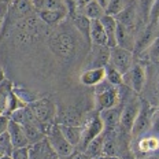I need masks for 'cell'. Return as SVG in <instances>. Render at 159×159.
Segmentation results:
<instances>
[{"label":"cell","mask_w":159,"mask_h":159,"mask_svg":"<svg viewBox=\"0 0 159 159\" xmlns=\"http://www.w3.org/2000/svg\"><path fill=\"white\" fill-rule=\"evenodd\" d=\"M49 45L56 56L63 61L71 59L77 52V39L71 32L66 29H59L54 32L49 39Z\"/></svg>","instance_id":"6da1fadb"},{"label":"cell","mask_w":159,"mask_h":159,"mask_svg":"<svg viewBox=\"0 0 159 159\" xmlns=\"http://www.w3.org/2000/svg\"><path fill=\"white\" fill-rule=\"evenodd\" d=\"M45 137H47L49 145L52 147V150L55 151V154L58 157H69V155H71L75 151V147H73L65 139V136L62 134L58 124L47 125Z\"/></svg>","instance_id":"7a4b0ae2"},{"label":"cell","mask_w":159,"mask_h":159,"mask_svg":"<svg viewBox=\"0 0 159 159\" xmlns=\"http://www.w3.org/2000/svg\"><path fill=\"white\" fill-rule=\"evenodd\" d=\"M28 106L32 110L36 119H37L43 126H47V125L54 124L55 118L58 117L56 106L51 99H47V98L45 99H37V100L30 102Z\"/></svg>","instance_id":"3957f363"},{"label":"cell","mask_w":159,"mask_h":159,"mask_svg":"<svg viewBox=\"0 0 159 159\" xmlns=\"http://www.w3.org/2000/svg\"><path fill=\"white\" fill-rule=\"evenodd\" d=\"M108 65H111L114 69H117L122 75L126 74V73L132 69V66L134 65L133 52L129 51V49L121 48V47L111 48Z\"/></svg>","instance_id":"277c9868"},{"label":"cell","mask_w":159,"mask_h":159,"mask_svg":"<svg viewBox=\"0 0 159 159\" xmlns=\"http://www.w3.org/2000/svg\"><path fill=\"white\" fill-rule=\"evenodd\" d=\"M104 132V124L102 121L99 112L92 117L89 121L87 122L84 128H82V136H81V140H80V151H84L85 148L88 147V144L91 143L93 139H96L99 134H102Z\"/></svg>","instance_id":"5b68a950"},{"label":"cell","mask_w":159,"mask_h":159,"mask_svg":"<svg viewBox=\"0 0 159 159\" xmlns=\"http://www.w3.org/2000/svg\"><path fill=\"white\" fill-rule=\"evenodd\" d=\"M145 81H147L145 69L140 63H134L130 70L126 74H124V84L128 88H130L134 93H141L143 92Z\"/></svg>","instance_id":"8992f818"},{"label":"cell","mask_w":159,"mask_h":159,"mask_svg":"<svg viewBox=\"0 0 159 159\" xmlns=\"http://www.w3.org/2000/svg\"><path fill=\"white\" fill-rule=\"evenodd\" d=\"M121 103V99H119V89L115 87H108L104 91L96 92L95 96V107L96 112H100L108 108H112L115 106H118Z\"/></svg>","instance_id":"52a82bcc"},{"label":"cell","mask_w":159,"mask_h":159,"mask_svg":"<svg viewBox=\"0 0 159 159\" xmlns=\"http://www.w3.org/2000/svg\"><path fill=\"white\" fill-rule=\"evenodd\" d=\"M140 107H141V102L134 98L125 103L121 111V121H119V126L124 130L126 132L132 130L136 118H137V114L140 111Z\"/></svg>","instance_id":"ba28073f"},{"label":"cell","mask_w":159,"mask_h":159,"mask_svg":"<svg viewBox=\"0 0 159 159\" xmlns=\"http://www.w3.org/2000/svg\"><path fill=\"white\" fill-rule=\"evenodd\" d=\"M151 107L148 103L145 102H141V107H140V111L137 114V118H136L134 124H133V128H132L130 133L132 136L136 139V137H140L143 136L144 133L150 132V128H151Z\"/></svg>","instance_id":"9c48e42d"},{"label":"cell","mask_w":159,"mask_h":159,"mask_svg":"<svg viewBox=\"0 0 159 159\" xmlns=\"http://www.w3.org/2000/svg\"><path fill=\"white\" fill-rule=\"evenodd\" d=\"M110 61V48L108 47H100V45H93V49L89 54V58L87 59L85 69H93V67H104Z\"/></svg>","instance_id":"30bf717a"},{"label":"cell","mask_w":159,"mask_h":159,"mask_svg":"<svg viewBox=\"0 0 159 159\" xmlns=\"http://www.w3.org/2000/svg\"><path fill=\"white\" fill-rule=\"evenodd\" d=\"M34 11L30 0H12L8 4V14L14 18V21H21L26 16H30Z\"/></svg>","instance_id":"8fae6325"},{"label":"cell","mask_w":159,"mask_h":159,"mask_svg":"<svg viewBox=\"0 0 159 159\" xmlns=\"http://www.w3.org/2000/svg\"><path fill=\"white\" fill-rule=\"evenodd\" d=\"M58 155L49 145L47 137L36 144L29 145V159H56Z\"/></svg>","instance_id":"7c38bea8"},{"label":"cell","mask_w":159,"mask_h":159,"mask_svg":"<svg viewBox=\"0 0 159 159\" xmlns=\"http://www.w3.org/2000/svg\"><path fill=\"white\" fill-rule=\"evenodd\" d=\"M139 16H140V14H139V8L136 7L133 3H130L128 7H125L118 15H115L114 18L117 19V22H119V24H122L124 26H126L128 29H130V30L134 32V28H136L137 21H139Z\"/></svg>","instance_id":"4fadbf2b"},{"label":"cell","mask_w":159,"mask_h":159,"mask_svg":"<svg viewBox=\"0 0 159 159\" xmlns=\"http://www.w3.org/2000/svg\"><path fill=\"white\" fill-rule=\"evenodd\" d=\"M106 80V70L104 67H93L85 69L80 75V81L88 87H96Z\"/></svg>","instance_id":"5bb4252c"},{"label":"cell","mask_w":159,"mask_h":159,"mask_svg":"<svg viewBox=\"0 0 159 159\" xmlns=\"http://www.w3.org/2000/svg\"><path fill=\"white\" fill-rule=\"evenodd\" d=\"M121 111H122V107H119V104H118L112 108H108V110L99 112V115H100L102 121L104 124V130H114V129H117L119 126Z\"/></svg>","instance_id":"9a60e30c"},{"label":"cell","mask_w":159,"mask_h":159,"mask_svg":"<svg viewBox=\"0 0 159 159\" xmlns=\"http://www.w3.org/2000/svg\"><path fill=\"white\" fill-rule=\"evenodd\" d=\"M100 22L107 34V47L110 49L115 48L117 47V19L111 15L104 14L100 18Z\"/></svg>","instance_id":"2e32d148"},{"label":"cell","mask_w":159,"mask_h":159,"mask_svg":"<svg viewBox=\"0 0 159 159\" xmlns=\"http://www.w3.org/2000/svg\"><path fill=\"white\" fill-rule=\"evenodd\" d=\"M8 134L11 137L12 145L14 148H19V147H28L29 141L28 137L25 134V129L22 125L16 124L14 121H10V126H8Z\"/></svg>","instance_id":"e0dca14e"},{"label":"cell","mask_w":159,"mask_h":159,"mask_svg":"<svg viewBox=\"0 0 159 159\" xmlns=\"http://www.w3.org/2000/svg\"><path fill=\"white\" fill-rule=\"evenodd\" d=\"M71 22L75 30L91 44V19L77 11L71 16Z\"/></svg>","instance_id":"ac0fdd59"},{"label":"cell","mask_w":159,"mask_h":159,"mask_svg":"<svg viewBox=\"0 0 159 159\" xmlns=\"http://www.w3.org/2000/svg\"><path fill=\"white\" fill-rule=\"evenodd\" d=\"M59 129H61L62 134L65 136V139L70 143L73 147L77 148L80 144L82 136V126L81 125H63V124H58Z\"/></svg>","instance_id":"d6986e66"},{"label":"cell","mask_w":159,"mask_h":159,"mask_svg":"<svg viewBox=\"0 0 159 159\" xmlns=\"http://www.w3.org/2000/svg\"><path fill=\"white\" fill-rule=\"evenodd\" d=\"M91 44L107 47V34H106L100 19L91 21Z\"/></svg>","instance_id":"ffe728a7"},{"label":"cell","mask_w":159,"mask_h":159,"mask_svg":"<svg viewBox=\"0 0 159 159\" xmlns=\"http://www.w3.org/2000/svg\"><path fill=\"white\" fill-rule=\"evenodd\" d=\"M39 14V18L44 22V25L48 26H58L66 19L69 14L65 11H54V10H41Z\"/></svg>","instance_id":"44dd1931"},{"label":"cell","mask_w":159,"mask_h":159,"mask_svg":"<svg viewBox=\"0 0 159 159\" xmlns=\"http://www.w3.org/2000/svg\"><path fill=\"white\" fill-rule=\"evenodd\" d=\"M139 152L143 155H151L159 150V137L154 136H143L137 143Z\"/></svg>","instance_id":"7402d4cb"},{"label":"cell","mask_w":159,"mask_h":159,"mask_svg":"<svg viewBox=\"0 0 159 159\" xmlns=\"http://www.w3.org/2000/svg\"><path fill=\"white\" fill-rule=\"evenodd\" d=\"M81 14H84L87 18L91 19V21H95V19H100L102 16L106 14V11L96 0H92L84 8H81Z\"/></svg>","instance_id":"603a6c76"},{"label":"cell","mask_w":159,"mask_h":159,"mask_svg":"<svg viewBox=\"0 0 159 159\" xmlns=\"http://www.w3.org/2000/svg\"><path fill=\"white\" fill-rule=\"evenodd\" d=\"M103 144H104V134L102 133L88 144V147L84 150V152L89 158H98L99 155L103 154Z\"/></svg>","instance_id":"cb8c5ba5"},{"label":"cell","mask_w":159,"mask_h":159,"mask_svg":"<svg viewBox=\"0 0 159 159\" xmlns=\"http://www.w3.org/2000/svg\"><path fill=\"white\" fill-rule=\"evenodd\" d=\"M104 70H106V81L108 84H111L112 87H121L124 84V75L119 73L117 69H114L111 65H106L104 66Z\"/></svg>","instance_id":"d4e9b609"},{"label":"cell","mask_w":159,"mask_h":159,"mask_svg":"<svg viewBox=\"0 0 159 159\" xmlns=\"http://www.w3.org/2000/svg\"><path fill=\"white\" fill-rule=\"evenodd\" d=\"M12 91H14V87H12L10 80L6 78L3 82H0V110H2V112H4L8 98Z\"/></svg>","instance_id":"484cf974"},{"label":"cell","mask_w":159,"mask_h":159,"mask_svg":"<svg viewBox=\"0 0 159 159\" xmlns=\"http://www.w3.org/2000/svg\"><path fill=\"white\" fill-rule=\"evenodd\" d=\"M59 124L63 125H81V112L73 110V108H67L65 112L61 115V122Z\"/></svg>","instance_id":"4316f807"},{"label":"cell","mask_w":159,"mask_h":159,"mask_svg":"<svg viewBox=\"0 0 159 159\" xmlns=\"http://www.w3.org/2000/svg\"><path fill=\"white\" fill-rule=\"evenodd\" d=\"M141 55H145L147 59L154 62H159V32L157 33L155 39L151 41V44L147 47V49Z\"/></svg>","instance_id":"83f0119b"},{"label":"cell","mask_w":159,"mask_h":159,"mask_svg":"<svg viewBox=\"0 0 159 159\" xmlns=\"http://www.w3.org/2000/svg\"><path fill=\"white\" fill-rule=\"evenodd\" d=\"M130 3H132L130 0H110V4H108V7L106 8V14L111 15V16L118 15L119 12H121L125 7H128Z\"/></svg>","instance_id":"f1b7e54d"},{"label":"cell","mask_w":159,"mask_h":159,"mask_svg":"<svg viewBox=\"0 0 159 159\" xmlns=\"http://www.w3.org/2000/svg\"><path fill=\"white\" fill-rule=\"evenodd\" d=\"M14 151V145H12L11 137L8 134V130L6 133L0 134V152L2 155H11Z\"/></svg>","instance_id":"f546056e"},{"label":"cell","mask_w":159,"mask_h":159,"mask_svg":"<svg viewBox=\"0 0 159 159\" xmlns=\"http://www.w3.org/2000/svg\"><path fill=\"white\" fill-rule=\"evenodd\" d=\"M154 3H155V0H139V3H137L139 14L147 22V25H148V15H150V11H151L152 6H154Z\"/></svg>","instance_id":"4dcf8cb0"},{"label":"cell","mask_w":159,"mask_h":159,"mask_svg":"<svg viewBox=\"0 0 159 159\" xmlns=\"http://www.w3.org/2000/svg\"><path fill=\"white\" fill-rule=\"evenodd\" d=\"M44 10H54V11H65L67 12L65 0H47Z\"/></svg>","instance_id":"1f68e13d"},{"label":"cell","mask_w":159,"mask_h":159,"mask_svg":"<svg viewBox=\"0 0 159 159\" xmlns=\"http://www.w3.org/2000/svg\"><path fill=\"white\" fill-rule=\"evenodd\" d=\"M103 154L104 155H117L118 157V147L112 139H106L104 137V144H103Z\"/></svg>","instance_id":"d6a6232c"},{"label":"cell","mask_w":159,"mask_h":159,"mask_svg":"<svg viewBox=\"0 0 159 159\" xmlns=\"http://www.w3.org/2000/svg\"><path fill=\"white\" fill-rule=\"evenodd\" d=\"M158 18H159V0H155L154 6H152V8L150 11V15H148V25L157 26Z\"/></svg>","instance_id":"836d02e7"},{"label":"cell","mask_w":159,"mask_h":159,"mask_svg":"<svg viewBox=\"0 0 159 159\" xmlns=\"http://www.w3.org/2000/svg\"><path fill=\"white\" fill-rule=\"evenodd\" d=\"M11 157H12V159H29V145L28 147L14 148Z\"/></svg>","instance_id":"e575fe53"},{"label":"cell","mask_w":159,"mask_h":159,"mask_svg":"<svg viewBox=\"0 0 159 159\" xmlns=\"http://www.w3.org/2000/svg\"><path fill=\"white\" fill-rule=\"evenodd\" d=\"M151 132L159 134V108L158 110H152L151 112Z\"/></svg>","instance_id":"d590c367"},{"label":"cell","mask_w":159,"mask_h":159,"mask_svg":"<svg viewBox=\"0 0 159 159\" xmlns=\"http://www.w3.org/2000/svg\"><path fill=\"white\" fill-rule=\"evenodd\" d=\"M10 117L6 114H2L0 115V134L6 133V132L8 130V126H10Z\"/></svg>","instance_id":"8d00e7d4"},{"label":"cell","mask_w":159,"mask_h":159,"mask_svg":"<svg viewBox=\"0 0 159 159\" xmlns=\"http://www.w3.org/2000/svg\"><path fill=\"white\" fill-rule=\"evenodd\" d=\"M66 7H67V14L73 16L77 12V4H75V0H65Z\"/></svg>","instance_id":"74e56055"},{"label":"cell","mask_w":159,"mask_h":159,"mask_svg":"<svg viewBox=\"0 0 159 159\" xmlns=\"http://www.w3.org/2000/svg\"><path fill=\"white\" fill-rule=\"evenodd\" d=\"M30 2H32L33 8H34L37 12H40L41 10H44V7H45V2H47V0H30Z\"/></svg>","instance_id":"f35d334b"},{"label":"cell","mask_w":159,"mask_h":159,"mask_svg":"<svg viewBox=\"0 0 159 159\" xmlns=\"http://www.w3.org/2000/svg\"><path fill=\"white\" fill-rule=\"evenodd\" d=\"M70 159H91V158H89L84 151H74V152L71 154Z\"/></svg>","instance_id":"ab89813d"},{"label":"cell","mask_w":159,"mask_h":159,"mask_svg":"<svg viewBox=\"0 0 159 159\" xmlns=\"http://www.w3.org/2000/svg\"><path fill=\"white\" fill-rule=\"evenodd\" d=\"M92 0H75V4H77V11L81 8H84L88 3H91Z\"/></svg>","instance_id":"60d3db41"},{"label":"cell","mask_w":159,"mask_h":159,"mask_svg":"<svg viewBox=\"0 0 159 159\" xmlns=\"http://www.w3.org/2000/svg\"><path fill=\"white\" fill-rule=\"evenodd\" d=\"M96 159H122V158L117 157V155H104V154H102V155H99Z\"/></svg>","instance_id":"b9f144b4"},{"label":"cell","mask_w":159,"mask_h":159,"mask_svg":"<svg viewBox=\"0 0 159 159\" xmlns=\"http://www.w3.org/2000/svg\"><path fill=\"white\" fill-rule=\"evenodd\" d=\"M96 2L104 8V11H106V8L108 7V4H110V0H96Z\"/></svg>","instance_id":"7bdbcfd3"},{"label":"cell","mask_w":159,"mask_h":159,"mask_svg":"<svg viewBox=\"0 0 159 159\" xmlns=\"http://www.w3.org/2000/svg\"><path fill=\"white\" fill-rule=\"evenodd\" d=\"M6 80V75H4V70H3V67L0 66V82H3Z\"/></svg>","instance_id":"ee69618b"},{"label":"cell","mask_w":159,"mask_h":159,"mask_svg":"<svg viewBox=\"0 0 159 159\" xmlns=\"http://www.w3.org/2000/svg\"><path fill=\"white\" fill-rule=\"evenodd\" d=\"M139 159H159V157H157V155H147V157H141V158H139Z\"/></svg>","instance_id":"f6af8a7d"},{"label":"cell","mask_w":159,"mask_h":159,"mask_svg":"<svg viewBox=\"0 0 159 159\" xmlns=\"http://www.w3.org/2000/svg\"><path fill=\"white\" fill-rule=\"evenodd\" d=\"M0 159H12V157H11V155H2Z\"/></svg>","instance_id":"bcb514c9"},{"label":"cell","mask_w":159,"mask_h":159,"mask_svg":"<svg viewBox=\"0 0 159 159\" xmlns=\"http://www.w3.org/2000/svg\"><path fill=\"white\" fill-rule=\"evenodd\" d=\"M71 155H69V157H56V159H70Z\"/></svg>","instance_id":"7dc6e473"},{"label":"cell","mask_w":159,"mask_h":159,"mask_svg":"<svg viewBox=\"0 0 159 159\" xmlns=\"http://www.w3.org/2000/svg\"><path fill=\"white\" fill-rule=\"evenodd\" d=\"M157 29H158V32H159V18H158V22H157Z\"/></svg>","instance_id":"c3c4849f"},{"label":"cell","mask_w":159,"mask_h":159,"mask_svg":"<svg viewBox=\"0 0 159 159\" xmlns=\"http://www.w3.org/2000/svg\"><path fill=\"white\" fill-rule=\"evenodd\" d=\"M2 21H3V16H2V12H0V24H2Z\"/></svg>","instance_id":"681fc988"},{"label":"cell","mask_w":159,"mask_h":159,"mask_svg":"<svg viewBox=\"0 0 159 159\" xmlns=\"http://www.w3.org/2000/svg\"><path fill=\"white\" fill-rule=\"evenodd\" d=\"M2 114H3V112H2V110H0V115H2Z\"/></svg>","instance_id":"f907efd6"},{"label":"cell","mask_w":159,"mask_h":159,"mask_svg":"<svg viewBox=\"0 0 159 159\" xmlns=\"http://www.w3.org/2000/svg\"><path fill=\"white\" fill-rule=\"evenodd\" d=\"M0 157H2V152H0Z\"/></svg>","instance_id":"816d5d0a"},{"label":"cell","mask_w":159,"mask_h":159,"mask_svg":"<svg viewBox=\"0 0 159 159\" xmlns=\"http://www.w3.org/2000/svg\"><path fill=\"white\" fill-rule=\"evenodd\" d=\"M91 159H96V158H91Z\"/></svg>","instance_id":"f5cc1de1"}]
</instances>
